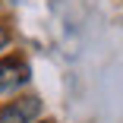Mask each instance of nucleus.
<instances>
[{
  "instance_id": "nucleus-1",
  "label": "nucleus",
  "mask_w": 123,
  "mask_h": 123,
  "mask_svg": "<svg viewBox=\"0 0 123 123\" xmlns=\"http://www.w3.org/2000/svg\"><path fill=\"white\" fill-rule=\"evenodd\" d=\"M38 114H41V101L29 95V98H19V101H13L0 111V123H32Z\"/></svg>"
},
{
  "instance_id": "nucleus-2",
  "label": "nucleus",
  "mask_w": 123,
  "mask_h": 123,
  "mask_svg": "<svg viewBox=\"0 0 123 123\" xmlns=\"http://www.w3.org/2000/svg\"><path fill=\"white\" fill-rule=\"evenodd\" d=\"M29 82V66L22 60H0V98Z\"/></svg>"
},
{
  "instance_id": "nucleus-3",
  "label": "nucleus",
  "mask_w": 123,
  "mask_h": 123,
  "mask_svg": "<svg viewBox=\"0 0 123 123\" xmlns=\"http://www.w3.org/2000/svg\"><path fill=\"white\" fill-rule=\"evenodd\" d=\"M10 44V32H6V25H0V51Z\"/></svg>"
}]
</instances>
